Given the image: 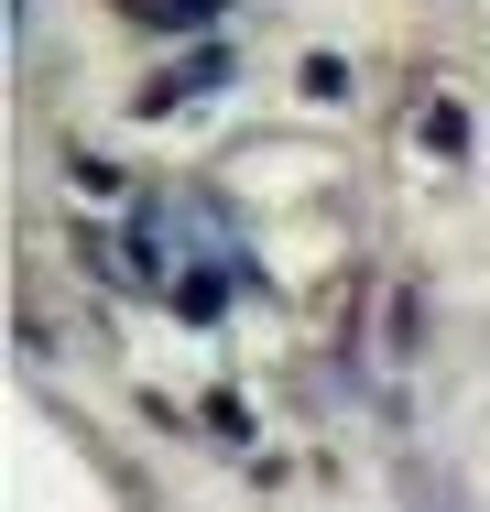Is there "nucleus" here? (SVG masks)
Here are the masks:
<instances>
[{
	"mask_svg": "<svg viewBox=\"0 0 490 512\" xmlns=\"http://www.w3.org/2000/svg\"><path fill=\"white\" fill-rule=\"evenodd\" d=\"M403 502H414V512H458V491H447L436 469H403Z\"/></svg>",
	"mask_w": 490,
	"mask_h": 512,
	"instance_id": "obj_1",
	"label": "nucleus"
},
{
	"mask_svg": "<svg viewBox=\"0 0 490 512\" xmlns=\"http://www.w3.org/2000/svg\"><path fill=\"white\" fill-rule=\"evenodd\" d=\"M207 11H229V0H153V22H175V33H186V22H207Z\"/></svg>",
	"mask_w": 490,
	"mask_h": 512,
	"instance_id": "obj_2",
	"label": "nucleus"
}]
</instances>
